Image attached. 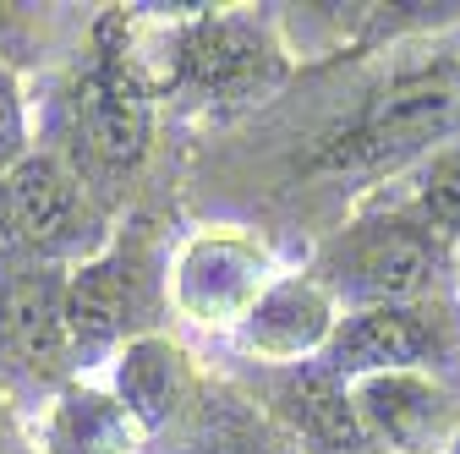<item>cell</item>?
<instances>
[{"mask_svg": "<svg viewBox=\"0 0 460 454\" xmlns=\"http://www.w3.org/2000/svg\"><path fill=\"white\" fill-rule=\"evenodd\" d=\"M449 268H455V241H444L411 208H389L340 231L323 247L318 279L334 291V301H345V312H357V307L438 301Z\"/></svg>", "mask_w": 460, "mask_h": 454, "instance_id": "6da1fadb", "label": "cell"}, {"mask_svg": "<svg viewBox=\"0 0 460 454\" xmlns=\"http://www.w3.org/2000/svg\"><path fill=\"white\" fill-rule=\"evenodd\" d=\"M455 137H460V72L384 93L351 132H340L318 153V164L329 176H384V170H400L411 159H433Z\"/></svg>", "mask_w": 460, "mask_h": 454, "instance_id": "7a4b0ae2", "label": "cell"}, {"mask_svg": "<svg viewBox=\"0 0 460 454\" xmlns=\"http://www.w3.org/2000/svg\"><path fill=\"white\" fill-rule=\"evenodd\" d=\"M0 224L22 247V258H39V263L99 252V214L88 203V187L49 153H28L6 176V187H0Z\"/></svg>", "mask_w": 460, "mask_h": 454, "instance_id": "3957f363", "label": "cell"}, {"mask_svg": "<svg viewBox=\"0 0 460 454\" xmlns=\"http://www.w3.org/2000/svg\"><path fill=\"white\" fill-rule=\"evenodd\" d=\"M455 351L449 323L433 312V301L422 307H357L340 312L334 339L323 345V367L345 383L373 378V372H433L444 356Z\"/></svg>", "mask_w": 460, "mask_h": 454, "instance_id": "277c9868", "label": "cell"}, {"mask_svg": "<svg viewBox=\"0 0 460 454\" xmlns=\"http://www.w3.org/2000/svg\"><path fill=\"white\" fill-rule=\"evenodd\" d=\"M367 449L384 454H444L460 427V406L438 372H373L351 383Z\"/></svg>", "mask_w": 460, "mask_h": 454, "instance_id": "5b68a950", "label": "cell"}, {"mask_svg": "<svg viewBox=\"0 0 460 454\" xmlns=\"http://www.w3.org/2000/svg\"><path fill=\"white\" fill-rule=\"evenodd\" d=\"M154 137V104L132 66H99L77 88V143L99 176H132Z\"/></svg>", "mask_w": 460, "mask_h": 454, "instance_id": "8992f818", "label": "cell"}, {"mask_svg": "<svg viewBox=\"0 0 460 454\" xmlns=\"http://www.w3.org/2000/svg\"><path fill=\"white\" fill-rule=\"evenodd\" d=\"M143 301V274L137 263L110 247V252H93L83 258L72 274H66V334H72V356L83 362H99V356H121L132 339V312Z\"/></svg>", "mask_w": 460, "mask_h": 454, "instance_id": "52a82bcc", "label": "cell"}, {"mask_svg": "<svg viewBox=\"0 0 460 454\" xmlns=\"http://www.w3.org/2000/svg\"><path fill=\"white\" fill-rule=\"evenodd\" d=\"M334 323H340L334 291L318 274H291V279H274V285L258 296V307L247 312L236 339L263 362H302L307 367L334 339Z\"/></svg>", "mask_w": 460, "mask_h": 454, "instance_id": "ba28073f", "label": "cell"}, {"mask_svg": "<svg viewBox=\"0 0 460 454\" xmlns=\"http://www.w3.org/2000/svg\"><path fill=\"white\" fill-rule=\"evenodd\" d=\"M0 345L17 367L33 378L61 367L72 356L66 334V279L39 258L12 263V274L0 279Z\"/></svg>", "mask_w": 460, "mask_h": 454, "instance_id": "9c48e42d", "label": "cell"}, {"mask_svg": "<svg viewBox=\"0 0 460 454\" xmlns=\"http://www.w3.org/2000/svg\"><path fill=\"white\" fill-rule=\"evenodd\" d=\"M274 285L258 247L236 241V236H203L187 247L181 268H176V296L198 323H247V312L258 307V296Z\"/></svg>", "mask_w": 460, "mask_h": 454, "instance_id": "30bf717a", "label": "cell"}, {"mask_svg": "<svg viewBox=\"0 0 460 454\" xmlns=\"http://www.w3.org/2000/svg\"><path fill=\"white\" fill-rule=\"evenodd\" d=\"M181 66L192 72L198 88L208 93H263L279 77V55L274 44L242 22V17H203L187 39H181Z\"/></svg>", "mask_w": 460, "mask_h": 454, "instance_id": "8fae6325", "label": "cell"}, {"mask_svg": "<svg viewBox=\"0 0 460 454\" xmlns=\"http://www.w3.org/2000/svg\"><path fill=\"white\" fill-rule=\"evenodd\" d=\"M115 400L132 411L143 432H154L170 411L187 400V356L159 334H137L132 345L115 356Z\"/></svg>", "mask_w": 460, "mask_h": 454, "instance_id": "7c38bea8", "label": "cell"}, {"mask_svg": "<svg viewBox=\"0 0 460 454\" xmlns=\"http://www.w3.org/2000/svg\"><path fill=\"white\" fill-rule=\"evenodd\" d=\"M143 438V427L132 422V411L99 389H72L61 394L49 422V449L55 454H132Z\"/></svg>", "mask_w": 460, "mask_h": 454, "instance_id": "4fadbf2b", "label": "cell"}, {"mask_svg": "<svg viewBox=\"0 0 460 454\" xmlns=\"http://www.w3.org/2000/svg\"><path fill=\"white\" fill-rule=\"evenodd\" d=\"M406 208L417 219H428L444 241L460 247V148H438L433 159H422Z\"/></svg>", "mask_w": 460, "mask_h": 454, "instance_id": "5bb4252c", "label": "cell"}, {"mask_svg": "<svg viewBox=\"0 0 460 454\" xmlns=\"http://www.w3.org/2000/svg\"><path fill=\"white\" fill-rule=\"evenodd\" d=\"M28 159V121H22V99H17V83L0 72V187L6 176Z\"/></svg>", "mask_w": 460, "mask_h": 454, "instance_id": "9a60e30c", "label": "cell"}, {"mask_svg": "<svg viewBox=\"0 0 460 454\" xmlns=\"http://www.w3.org/2000/svg\"><path fill=\"white\" fill-rule=\"evenodd\" d=\"M208 454H242V449H208Z\"/></svg>", "mask_w": 460, "mask_h": 454, "instance_id": "2e32d148", "label": "cell"}, {"mask_svg": "<svg viewBox=\"0 0 460 454\" xmlns=\"http://www.w3.org/2000/svg\"><path fill=\"white\" fill-rule=\"evenodd\" d=\"M0 454H6V449H0Z\"/></svg>", "mask_w": 460, "mask_h": 454, "instance_id": "e0dca14e", "label": "cell"}]
</instances>
